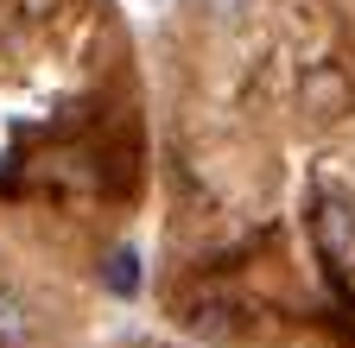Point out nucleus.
Returning <instances> with one entry per match:
<instances>
[{"label":"nucleus","instance_id":"1","mask_svg":"<svg viewBox=\"0 0 355 348\" xmlns=\"http://www.w3.org/2000/svg\"><path fill=\"white\" fill-rule=\"evenodd\" d=\"M318 241H324L330 259L355 266V203L349 196H324L318 203Z\"/></svg>","mask_w":355,"mask_h":348},{"label":"nucleus","instance_id":"2","mask_svg":"<svg viewBox=\"0 0 355 348\" xmlns=\"http://www.w3.org/2000/svg\"><path fill=\"white\" fill-rule=\"evenodd\" d=\"M38 342V311H32V297L13 291V285H0V348H32Z\"/></svg>","mask_w":355,"mask_h":348},{"label":"nucleus","instance_id":"3","mask_svg":"<svg viewBox=\"0 0 355 348\" xmlns=\"http://www.w3.org/2000/svg\"><path fill=\"white\" fill-rule=\"evenodd\" d=\"M304 102H318L324 114H336V108L349 102V89H343L336 70H311V76H304Z\"/></svg>","mask_w":355,"mask_h":348},{"label":"nucleus","instance_id":"4","mask_svg":"<svg viewBox=\"0 0 355 348\" xmlns=\"http://www.w3.org/2000/svg\"><path fill=\"white\" fill-rule=\"evenodd\" d=\"M102 279H108V291L133 297V285H140V259H133V247H114V253L102 259Z\"/></svg>","mask_w":355,"mask_h":348},{"label":"nucleus","instance_id":"5","mask_svg":"<svg viewBox=\"0 0 355 348\" xmlns=\"http://www.w3.org/2000/svg\"><path fill=\"white\" fill-rule=\"evenodd\" d=\"M248 13H254V0H203V19H209V26H222V32H235Z\"/></svg>","mask_w":355,"mask_h":348}]
</instances>
